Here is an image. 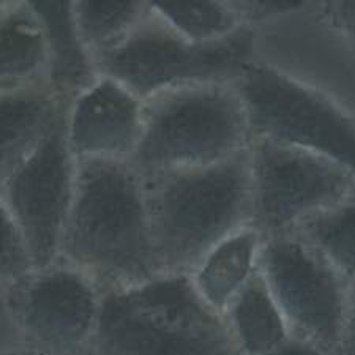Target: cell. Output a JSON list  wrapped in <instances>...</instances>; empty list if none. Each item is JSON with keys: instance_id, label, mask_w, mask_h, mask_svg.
Returning <instances> with one entry per match:
<instances>
[{"instance_id": "cell-3", "label": "cell", "mask_w": 355, "mask_h": 355, "mask_svg": "<svg viewBox=\"0 0 355 355\" xmlns=\"http://www.w3.org/2000/svg\"><path fill=\"white\" fill-rule=\"evenodd\" d=\"M74 355H240L225 318L202 300L190 275H162L103 292L98 325Z\"/></svg>"}, {"instance_id": "cell-8", "label": "cell", "mask_w": 355, "mask_h": 355, "mask_svg": "<svg viewBox=\"0 0 355 355\" xmlns=\"http://www.w3.org/2000/svg\"><path fill=\"white\" fill-rule=\"evenodd\" d=\"M253 226L264 239L289 234L310 216L355 194V173L306 148L251 139Z\"/></svg>"}, {"instance_id": "cell-25", "label": "cell", "mask_w": 355, "mask_h": 355, "mask_svg": "<svg viewBox=\"0 0 355 355\" xmlns=\"http://www.w3.org/2000/svg\"><path fill=\"white\" fill-rule=\"evenodd\" d=\"M0 355H38V354L31 351V349L16 347V349H2V354Z\"/></svg>"}, {"instance_id": "cell-12", "label": "cell", "mask_w": 355, "mask_h": 355, "mask_svg": "<svg viewBox=\"0 0 355 355\" xmlns=\"http://www.w3.org/2000/svg\"><path fill=\"white\" fill-rule=\"evenodd\" d=\"M68 107L49 84L0 92V179L53 133Z\"/></svg>"}, {"instance_id": "cell-14", "label": "cell", "mask_w": 355, "mask_h": 355, "mask_svg": "<svg viewBox=\"0 0 355 355\" xmlns=\"http://www.w3.org/2000/svg\"><path fill=\"white\" fill-rule=\"evenodd\" d=\"M0 16V92L49 84L48 38L28 0L5 2Z\"/></svg>"}, {"instance_id": "cell-17", "label": "cell", "mask_w": 355, "mask_h": 355, "mask_svg": "<svg viewBox=\"0 0 355 355\" xmlns=\"http://www.w3.org/2000/svg\"><path fill=\"white\" fill-rule=\"evenodd\" d=\"M148 2L117 0H79L73 2V13L83 43L96 57L116 48L139 24Z\"/></svg>"}, {"instance_id": "cell-22", "label": "cell", "mask_w": 355, "mask_h": 355, "mask_svg": "<svg viewBox=\"0 0 355 355\" xmlns=\"http://www.w3.org/2000/svg\"><path fill=\"white\" fill-rule=\"evenodd\" d=\"M322 15L329 26L341 35L355 53V0L345 2H325Z\"/></svg>"}, {"instance_id": "cell-18", "label": "cell", "mask_w": 355, "mask_h": 355, "mask_svg": "<svg viewBox=\"0 0 355 355\" xmlns=\"http://www.w3.org/2000/svg\"><path fill=\"white\" fill-rule=\"evenodd\" d=\"M292 234L314 246L349 283H355V194L310 216Z\"/></svg>"}, {"instance_id": "cell-2", "label": "cell", "mask_w": 355, "mask_h": 355, "mask_svg": "<svg viewBox=\"0 0 355 355\" xmlns=\"http://www.w3.org/2000/svg\"><path fill=\"white\" fill-rule=\"evenodd\" d=\"M251 147V146H250ZM159 275H191L215 246L253 226L251 150L144 179Z\"/></svg>"}, {"instance_id": "cell-4", "label": "cell", "mask_w": 355, "mask_h": 355, "mask_svg": "<svg viewBox=\"0 0 355 355\" xmlns=\"http://www.w3.org/2000/svg\"><path fill=\"white\" fill-rule=\"evenodd\" d=\"M251 139L236 84L185 85L146 101L139 144L128 162L147 179L223 163L248 150Z\"/></svg>"}, {"instance_id": "cell-21", "label": "cell", "mask_w": 355, "mask_h": 355, "mask_svg": "<svg viewBox=\"0 0 355 355\" xmlns=\"http://www.w3.org/2000/svg\"><path fill=\"white\" fill-rule=\"evenodd\" d=\"M234 10L237 11L243 24L248 22L262 21L273 18V16L291 13L300 8L303 2H294V0H253V2H231Z\"/></svg>"}, {"instance_id": "cell-15", "label": "cell", "mask_w": 355, "mask_h": 355, "mask_svg": "<svg viewBox=\"0 0 355 355\" xmlns=\"http://www.w3.org/2000/svg\"><path fill=\"white\" fill-rule=\"evenodd\" d=\"M262 243L264 236L248 226L223 240L200 262L191 279L211 310L225 316L231 302L259 268Z\"/></svg>"}, {"instance_id": "cell-7", "label": "cell", "mask_w": 355, "mask_h": 355, "mask_svg": "<svg viewBox=\"0 0 355 355\" xmlns=\"http://www.w3.org/2000/svg\"><path fill=\"white\" fill-rule=\"evenodd\" d=\"M236 85L251 136L306 148L355 173V119L330 96L278 68L254 62Z\"/></svg>"}, {"instance_id": "cell-6", "label": "cell", "mask_w": 355, "mask_h": 355, "mask_svg": "<svg viewBox=\"0 0 355 355\" xmlns=\"http://www.w3.org/2000/svg\"><path fill=\"white\" fill-rule=\"evenodd\" d=\"M103 292L78 268L55 262L2 288V349L38 355H74L98 325Z\"/></svg>"}, {"instance_id": "cell-16", "label": "cell", "mask_w": 355, "mask_h": 355, "mask_svg": "<svg viewBox=\"0 0 355 355\" xmlns=\"http://www.w3.org/2000/svg\"><path fill=\"white\" fill-rule=\"evenodd\" d=\"M223 318L240 355H264L292 336L259 268L231 302Z\"/></svg>"}, {"instance_id": "cell-13", "label": "cell", "mask_w": 355, "mask_h": 355, "mask_svg": "<svg viewBox=\"0 0 355 355\" xmlns=\"http://www.w3.org/2000/svg\"><path fill=\"white\" fill-rule=\"evenodd\" d=\"M42 19L49 49L48 83L62 100H73L98 81L95 59L83 43L70 0H28Z\"/></svg>"}, {"instance_id": "cell-9", "label": "cell", "mask_w": 355, "mask_h": 355, "mask_svg": "<svg viewBox=\"0 0 355 355\" xmlns=\"http://www.w3.org/2000/svg\"><path fill=\"white\" fill-rule=\"evenodd\" d=\"M259 270L291 335L341 355L351 283L314 246L292 232L264 239Z\"/></svg>"}, {"instance_id": "cell-23", "label": "cell", "mask_w": 355, "mask_h": 355, "mask_svg": "<svg viewBox=\"0 0 355 355\" xmlns=\"http://www.w3.org/2000/svg\"><path fill=\"white\" fill-rule=\"evenodd\" d=\"M264 355H334L330 352H325L324 349L311 345L300 338L291 336L288 341H284L283 345L275 347L273 351L267 352Z\"/></svg>"}, {"instance_id": "cell-24", "label": "cell", "mask_w": 355, "mask_h": 355, "mask_svg": "<svg viewBox=\"0 0 355 355\" xmlns=\"http://www.w3.org/2000/svg\"><path fill=\"white\" fill-rule=\"evenodd\" d=\"M341 355H355V283L351 284V295H349V308L343 335Z\"/></svg>"}, {"instance_id": "cell-11", "label": "cell", "mask_w": 355, "mask_h": 355, "mask_svg": "<svg viewBox=\"0 0 355 355\" xmlns=\"http://www.w3.org/2000/svg\"><path fill=\"white\" fill-rule=\"evenodd\" d=\"M144 105L123 84L100 76L68 107L67 139L74 158L128 162L142 135Z\"/></svg>"}, {"instance_id": "cell-5", "label": "cell", "mask_w": 355, "mask_h": 355, "mask_svg": "<svg viewBox=\"0 0 355 355\" xmlns=\"http://www.w3.org/2000/svg\"><path fill=\"white\" fill-rule=\"evenodd\" d=\"M250 26L218 42L194 43L152 8L116 48L95 59L100 76L123 84L142 101L198 84H236L253 64Z\"/></svg>"}, {"instance_id": "cell-1", "label": "cell", "mask_w": 355, "mask_h": 355, "mask_svg": "<svg viewBox=\"0 0 355 355\" xmlns=\"http://www.w3.org/2000/svg\"><path fill=\"white\" fill-rule=\"evenodd\" d=\"M76 162V188L59 261L87 275L101 292L162 277L141 174L123 159Z\"/></svg>"}, {"instance_id": "cell-19", "label": "cell", "mask_w": 355, "mask_h": 355, "mask_svg": "<svg viewBox=\"0 0 355 355\" xmlns=\"http://www.w3.org/2000/svg\"><path fill=\"white\" fill-rule=\"evenodd\" d=\"M150 5L177 32L194 43L218 42L246 26L231 2L153 0Z\"/></svg>"}, {"instance_id": "cell-20", "label": "cell", "mask_w": 355, "mask_h": 355, "mask_svg": "<svg viewBox=\"0 0 355 355\" xmlns=\"http://www.w3.org/2000/svg\"><path fill=\"white\" fill-rule=\"evenodd\" d=\"M35 270L33 257L21 229L0 205V286L7 288Z\"/></svg>"}, {"instance_id": "cell-10", "label": "cell", "mask_w": 355, "mask_h": 355, "mask_svg": "<svg viewBox=\"0 0 355 355\" xmlns=\"http://www.w3.org/2000/svg\"><path fill=\"white\" fill-rule=\"evenodd\" d=\"M76 171L65 117L18 168L0 179V205L21 229L37 270L59 262Z\"/></svg>"}]
</instances>
